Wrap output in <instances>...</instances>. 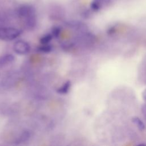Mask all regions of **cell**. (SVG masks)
Here are the masks:
<instances>
[{
  "mask_svg": "<svg viewBox=\"0 0 146 146\" xmlns=\"http://www.w3.org/2000/svg\"><path fill=\"white\" fill-rule=\"evenodd\" d=\"M13 50L15 52L19 55H25L30 51V46L27 42L19 40L14 43Z\"/></svg>",
  "mask_w": 146,
  "mask_h": 146,
  "instance_id": "3",
  "label": "cell"
},
{
  "mask_svg": "<svg viewBox=\"0 0 146 146\" xmlns=\"http://www.w3.org/2000/svg\"><path fill=\"white\" fill-rule=\"evenodd\" d=\"M21 34V31L14 27L0 28V40L10 41L16 39Z\"/></svg>",
  "mask_w": 146,
  "mask_h": 146,
  "instance_id": "1",
  "label": "cell"
},
{
  "mask_svg": "<svg viewBox=\"0 0 146 146\" xmlns=\"http://www.w3.org/2000/svg\"><path fill=\"white\" fill-rule=\"evenodd\" d=\"M132 121L139 130L143 131L145 129V125L143 121L139 117L137 116L133 117L132 118Z\"/></svg>",
  "mask_w": 146,
  "mask_h": 146,
  "instance_id": "7",
  "label": "cell"
},
{
  "mask_svg": "<svg viewBox=\"0 0 146 146\" xmlns=\"http://www.w3.org/2000/svg\"><path fill=\"white\" fill-rule=\"evenodd\" d=\"M142 98L143 100L146 102V88L143 91L142 93Z\"/></svg>",
  "mask_w": 146,
  "mask_h": 146,
  "instance_id": "13",
  "label": "cell"
},
{
  "mask_svg": "<svg viewBox=\"0 0 146 146\" xmlns=\"http://www.w3.org/2000/svg\"><path fill=\"white\" fill-rule=\"evenodd\" d=\"M37 50L38 51L41 52L48 53L52 51V47L50 44H42V46L38 47Z\"/></svg>",
  "mask_w": 146,
  "mask_h": 146,
  "instance_id": "9",
  "label": "cell"
},
{
  "mask_svg": "<svg viewBox=\"0 0 146 146\" xmlns=\"http://www.w3.org/2000/svg\"><path fill=\"white\" fill-rule=\"evenodd\" d=\"M53 36L51 35V34H47L44 35H43V36H42L40 38V43L42 44H48V43L51 40V39H52Z\"/></svg>",
  "mask_w": 146,
  "mask_h": 146,
  "instance_id": "10",
  "label": "cell"
},
{
  "mask_svg": "<svg viewBox=\"0 0 146 146\" xmlns=\"http://www.w3.org/2000/svg\"><path fill=\"white\" fill-rule=\"evenodd\" d=\"M14 56L10 54H5L3 56H0V66L2 68L8 64L12 63L13 62H14Z\"/></svg>",
  "mask_w": 146,
  "mask_h": 146,
  "instance_id": "4",
  "label": "cell"
},
{
  "mask_svg": "<svg viewBox=\"0 0 146 146\" xmlns=\"http://www.w3.org/2000/svg\"><path fill=\"white\" fill-rule=\"evenodd\" d=\"M141 112H142L144 118L146 119V103L144 104L141 106Z\"/></svg>",
  "mask_w": 146,
  "mask_h": 146,
  "instance_id": "12",
  "label": "cell"
},
{
  "mask_svg": "<svg viewBox=\"0 0 146 146\" xmlns=\"http://www.w3.org/2000/svg\"><path fill=\"white\" fill-rule=\"evenodd\" d=\"M61 32V29L59 26H54L51 29V35L54 38H58Z\"/></svg>",
  "mask_w": 146,
  "mask_h": 146,
  "instance_id": "11",
  "label": "cell"
},
{
  "mask_svg": "<svg viewBox=\"0 0 146 146\" xmlns=\"http://www.w3.org/2000/svg\"><path fill=\"white\" fill-rule=\"evenodd\" d=\"M71 86V81L67 80L56 90V92L60 94H66L68 92Z\"/></svg>",
  "mask_w": 146,
  "mask_h": 146,
  "instance_id": "5",
  "label": "cell"
},
{
  "mask_svg": "<svg viewBox=\"0 0 146 146\" xmlns=\"http://www.w3.org/2000/svg\"><path fill=\"white\" fill-rule=\"evenodd\" d=\"M30 137V133L28 131H24L16 140V144H20L27 141Z\"/></svg>",
  "mask_w": 146,
  "mask_h": 146,
  "instance_id": "8",
  "label": "cell"
},
{
  "mask_svg": "<svg viewBox=\"0 0 146 146\" xmlns=\"http://www.w3.org/2000/svg\"><path fill=\"white\" fill-rule=\"evenodd\" d=\"M1 68V66H0V68Z\"/></svg>",
  "mask_w": 146,
  "mask_h": 146,
  "instance_id": "15",
  "label": "cell"
},
{
  "mask_svg": "<svg viewBox=\"0 0 146 146\" xmlns=\"http://www.w3.org/2000/svg\"><path fill=\"white\" fill-rule=\"evenodd\" d=\"M18 16L25 19L31 15H36V11L35 8L29 4H23L21 5L17 9Z\"/></svg>",
  "mask_w": 146,
  "mask_h": 146,
  "instance_id": "2",
  "label": "cell"
},
{
  "mask_svg": "<svg viewBox=\"0 0 146 146\" xmlns=\"http://www.w3.org/2000/svg\"><path fill=\"white\" fill-rule=\"evenodd\" d=\"M100 1L102 2L103 5H108L111 2V0H100Z\"/></svg>",
  "mask_w": 146,
  "mask_h": 146,
  "instance_id": "14",
  "label": "cell"
},
{
  "mask_svg": "<svg viewBox=\"0 0 146 146\" xmlns=\"http://www.w3.org/2000/svg\"><path fill=\"white\" fill-rule=\"evenodd\" d=\"M103 3L100 0H92L90 3L91 10L93 11H98L102 7Z\"/></svg>",
  "mask_w": 146,
  "mask_h": 146,
  "instance_id": "6",
  "label": "cell"
}]
</instances>
